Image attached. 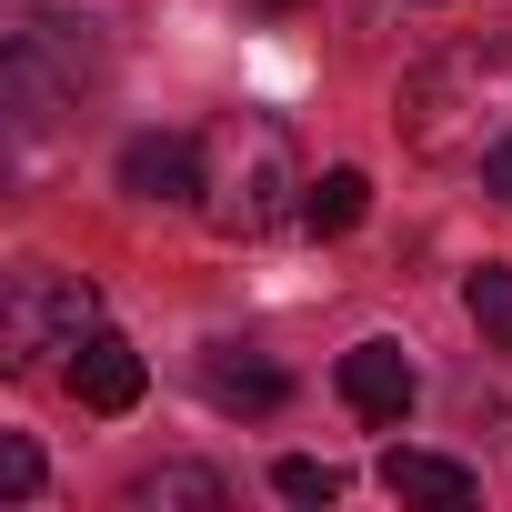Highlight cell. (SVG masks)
I'll list each match as a JSON object with an SVG mask.
<instances>
[{
	"label": "cell",
	"instance_id": "obj_1",
	"mask_svg": "<svg viewBox=\"0 0 512 512\" xmlns=\"http://www.w3.org/2000/svg\"><path fill=\"white\" fill-rule=\"evenodd\" d=\"M502 111H512V41H462V51H442L402 81V131L432 161L482 151V131L502 141Z\"/></svg>",
	"mask_w": 512,
	"mask_h": 512
},
{
	"label": "cell",
	"instance_id": "obj_2",
	"mask_svg": "<svg viewBox=\"0 0 512 512\" xmlns=\"http://www.w3.org/2000/svg\"><path fill=\"white\" fill-rule=\"evenodd\" d=\"M101 332V292L81 272H51V262H21L0 282V362L11 372H41L51 352H81Z\"/></svg>",
	"mask_w": 512,
	"mask_h": 512
},
{
	"label": "cell",
	"instance_id": "obj_3",
	"mask_svg": "<svg viewBox=\"0 0 512 512\" xmlns=\"http://www.w3.org/2000/svg\"><path fill=\"white\" fill-rule=\"evenodd\" d=\"M121 191H131V201H151V211H181V201H201V191H211V171H201V141H191V131H141V141L121 151Z\"/></svg>",
	"mask_w": 512,
	"mask_h": 512
},
{
	"label": "cell",
	"instance_id": "obj_4",
	"mask_svg": "<svg viewBox=\"0 0 512 512\" xmlns=\"http://www.w3.org/2000/svg\"><path fill=\"white\" fill-rule=\"evenodd\" d=\"M332 382H342V402H352L362 422H402V412H412V392H422V372H412V352H402V342H352Z\"/></svg>",
	"mask_w": 512,
	"mask_h": 512
},
{
	"label": "cell",
	"instance_id": "obj_5",
	"mask_svg": "<svg viewBox=\"0 0 512 512\" xmlns=\"http://www.w3.org/2000/svg\"><path fill=\"white\" fill-rule=\"evenodd\" d=\"M282 191H292V161H282V141L262 131V141H251V171L211 181V221H221V231H272V221L292 211Z\"/></svg>",
	"mask_w": 512,
	"mask_h": 512
},
{
	"label": "cell",
	"instance_id": "obj_6",
	"mask_svg": "<svg viewBox=\"0 0 512 512\" xmlns=\"http://www.w3.org/2000/svg\"><path fill=\"white\" fill-rule=\"evenodd\" d=\"M71 392H81L91 412H131V402H141V352H131L121 332H91V342L71 352Z\"/></svg>",
	"mask_w": 512,
	"mask_h": 512
},
{
	"label": "cell",
	"instance_id": "obj_7",
	"mask_svg": "<svg viewBox=\"0 0 512 512\" xmlns=\"http://www.w3.org/2000/svg\"><path fill=\"white\" fill-rule=\"evenodd\" d=\"M382 492H392V502H442V512L482 502L472 462H442V452H382Z\"/></svg>",
	"mask_w": 512,
	"mask_h": 512
},
{
	"label": "cell",
	"instance_id": "obj_8",
	"mask_svg": "<svg viewBox=\"0 0 512 512\" xmlns=\"http://www.w3.org/2000/svg\"><path fill=\"white\" fill-rule=\"evenodd\" d=\"M121 502H131V512H221L231 482H221L211 462H161V472H131Z\"/></svg>",
	"mask_w": 512,
	"mask_h": 512
},
{
	"label": "cell",
	"instance_id": "obj_9",
	"mask_svg": "<svg viewBox=\"0 0 512 512\" xmlns=\"http://www.w3.org/2000/svg\"><path fill=\"white\" fill-rule=\"evenodd\" d=\"M201 392H211L221 412H282L292 382H282L262 352H211V362H201Z\"/></svg>",
	"mask_w": 512,
	"mask_h": 512
},
{
	"label": "cell",
	"instance_id": "obj_10",
	"mask_svg": "<svg viewBox=\"0 0 512 512\" xmlns=\"http://www.w3.org/2000/svg\"><path fill=\"white\" fill-rule=\"evenodd\" d=\"M362 211H372V181H362L352 161H342V171H322V181H302V221H312L322 241H342Z\"/></svg>",
	"mask_w": 512,
	"mask_h": 512
},
{
	"label": "cell",
	"instance_id": "obj_11",
	"mask_svg": "<svg viewBox=\"0 0 512 512\" xmlns=\"http://www.w3.org/2000/svg\"><path fill=\"white\" fill-rule=\"evenodd\" d=\"M462 312H472V332H482V342H502V352H512V262H482V272L462 282Z\"/></svg>",
	"mask_w": 512,
	"mask_h": 512
},
{
	"label": "cell",
	"instance_id": "obj_12",
	"mask_svg": "<svg viewBox=\"0 0 512 512\" xmlns=\"http://www.w3.org/2000/svg\"><path fill=\"white\" fill-rule=\"evenodd\" d=\"M272 492H282V502H332V492H342V472H332V462H312V452H292V462L272 472Z\"/></svg>",
	"mask_w": 512,
	"mask_h": 512
},
{
	"label": "cell",
	"instance_id": "obj_13",
	"mask_svg": "<svg viewBox=\"0 0 512 512\" xmlns=\"http://www.w3.org/2000/svg\"><path fill=\"white\" fill-rule=\"evenodd\" d=\"M0 482H11V502H31V492H41V452H31V432L0 442Z\"/></svg>",
	"mask_w": 512,
	"mask_h": 512
},
{
	"label": "cell",
	"instance_id": "obj_14",
	"mask_svg": "<svg viewBox=\"0 0 512 512\" xmlns=\"http://www.w3.org/2000/svg\"><path fill=\"white\" fill-rule=\"evenodd\" d=\"M482 191H502V201H512V131L482 151Z\"/></svg>",
	"mask_w": 512,
	"mask_h": 512
}]
</instances>
